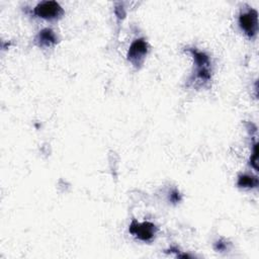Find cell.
<instances>
[{"label": "cell", "mask_w": 259, "mask_h": 259, "mask_svg": "<svg viewBox=\"0 0 259 259\" xmlns=\"http://www.w3.org/2000/svg\"><path fill=\"white\" fill-rule=\"evenodd\" d=\"M148 52V45L145 39H136L130 47L127 52V60L135 66H139L143 63L145 56Z\"/></svg>", "instance_id": "obj_4"}, {"label": "cell", "mask_w": 259, "mask_h": 259, "mask_svg": "<svg viewBox=\"0 0 259 259\" xmlns=\"http://www.w3.org/2000/svg\"><path fill=\"white\" fill-rule=\"evenodd\" d=\"M257 143L254 145V152H253V155L251 156V165L252 167H254V169H258V166H257V163H258V147H257Z\"/></svg>", "instance_id": "obj_8"}, {"label": "cell", "mask_w": 259, "mask_h": 259, "mask_svg": "<svg viewBox=\"0 0 259 259\" xmlns=\"http://www.w3.org/2000/svg\"><path fill=\"white\" fill-rule=\"evenodd\" d=\"M130 232L142 241H150L156 234V227L150 222L138 223L133 221L130 226Z\"/></svg>", "instance_id": "obj_3"}, {"label": "cell", "mask_w": 259, "mask_h": 259, "mask_svg": "<svg viewBox=\"0 0 259 259\" xmlns=\"http://www.w3.org/2000/svg\"><path fill=\"white\" fill-rule=\"evenodd\" d=\"M35 40L39 47L47 48V47H51L57 42V36L51 29L45 28L41 31H39Z\"/></svg>", "instance_id": "obj_6"}, {"label": "cell", "mask_w": 259, "mask_h": 259, "mask_svg": "<svg viewBox=\"0 0 259 259\" xmlns=\"http://www.w3.org/2000/svg\"><path fill=\"white\" fill-rule=\"evenodd\" d=\"M63 8L56 1H44L38 3L33 9V13L45 19H55L63 14Z\"/></svg>", "instance_id": "obj_1"}, {"label": "cell", "mask_w": 259, "mask_h": 259, "mask_svg": "<svg viewBox=\"0 0 259 259\" xmlns=\"http://www.w3.org/2000/svg\"><path fill=\"white\" fill-rule=\"evenodd\" d=\"M239 24L245 33L249 36H254L258 30V13L254 9L244 12L239 17Z\"/></svg>", "instance_id": "obj_2"}, {"label": "cell", "mask_w": 259, "mask_h": 259, "mask_svg": "<svg viewBox=\"0 0 259 259\" xmlns=\"http://www.w3.org/2000/svg\"><path fill=\"white\" fill-rule=\"evenodd\" d=\"M189 52L191 53V55L193 56L195 65L197 67L196 69V78H199L200 80H208L210 77V73H209V60L208 57L201 53L198 52L196 50H189Z\"/></svg>", "instance_id": "obj_5"}, {"label": "cell", "mask_w": 259, "mask_h": 259, "mask_svg": "<svg viewBox=\"0 0 259 259\" xmlns=\"http://www.w3.org/2000/svg\"><path fill=\"white\" fill-rule=\"evenodd\" d=\"M171 199L173 200V201H178V200H180V197H179V193L178 192H173L172 193V195H171Z\"/></svg>", "instance_id": "obj_9"}, {"label": "cell", "mask_w": 259, "mask_h": 259, "mask_svg": "<svg viewBox=\"0 0 259 259\" xmlns=\"http://www.w3.org/2000/svg\"><path fill=\"white\" fill-rule=\"evenodd\" d=\"M238 185L240 187H246V188H253L258 186V178L256 176L252 175H241L238 179Z\"/></svg>", "instance_id": "obj_7"}]
</instances>
